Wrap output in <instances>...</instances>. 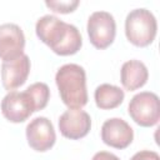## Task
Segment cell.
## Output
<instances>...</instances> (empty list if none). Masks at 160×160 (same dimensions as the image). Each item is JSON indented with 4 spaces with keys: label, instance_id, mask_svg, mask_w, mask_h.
I'll list each match as a JSON object with an SVG mask.
<instances>
[{
    "label": "cell",
    "instance_id": "17",
    "mask_svg": "<svg viewBox=\"0 0 160 160\" xmlns=\"http://www.w3.org/2000/svg\"><path fill=\"white\" fill-rule=\"evenodd\" d=\"M91 160H120L115 154L109 152V151H99L96 152Z\"/></svg>",
    "mask_w": 160,
    "mask_h": 160
},
{
    "label": "cell",
    "instance_id": "9",
    "mask_svg": "<svg viewBox=\"0 0 160 160\" xmlns=\"http://www.w3.org/2000/svg\"><path fill=\"white\" fill-rule=\"evenodd\" d=\"M25 36L21 28L12 22L0 25V59L9 61L24 54Z\"/></svg>",
    "mask_w": 160,
    "mask_h": 160
},
{
    "label": "cell",
    "instance_id": "8",
    "mask_svg": "<svg viewBox=\"0 0 160 160\" xmlns=\"http://www.w3.org/2000/svg\"><path fill=\"white\" fill-rule=\"evenodd\" d=\"M90 129V115L81 109H69L59 118V130L64 138L78 140L86 136Z\"/></svg>",
    "mask_w": 160,
    "mask_h": 160
},
{
    "label": "cell",
    "instance_id": "14",
    "mask_svg": "<svg viewBox=\"0 0 160 160\" xmlns=\"http://www.w3.org/2000/svg\"><path fill=\"white\" fill-rule=\"evenodd\" d=\"M25 91L30 95L35 111H39L46 108L50 99V89L45 82H34Z\"/></svg>",
    "mask_w": 160,
    "mask_h": 160
},
{
    "label": "cell",
    "instance_id": "13",
    "mask_svg": "<svg viewBox=\"0 0 160 160\" xmlns=\"http://www.w3.org/2000/svg\"><path fill=\"white\" fill-rule=\"evenodd\" d=\"M125 94L119 86L111 84H101L95 89L94 99L99 109L110 110L118 108L124 101Z\"/></svg>",
    "mask_w": 160,
    "mask_h": 160
},
{
    "label": "cell",
    "instance_id": "3",
    "mask_svg": "<svg viewBox=\"0 0 160 160\" xmlns=\"http://www.w3.org/2000/svg\"><path fill=\"white\" fill-rule=\"evenodd\" d=\"M158 31V22L154 14L148 9L131 10L125 19V35L128 40L139 48L150 45Z\"/></svg>",
    "mask_w": 160,
    "mask_h": 160
},
{
    "label": "cell",
    "instance_id": "7",
    "mask_svg": "<svg viewBox=\"0 0 160 160\" xmlns=\"http://www.w3.org/2000/svg\"><path fill=\"white\" fill-rule=\"evenodd\" d=\"M1 112L11 122H24L35 112L32 100L26 91H9L1 100Z\"/></svg>",
    "mask_w": 160,
    "mask_h": 160
},
{
    "label": "cell",
    "instance_id": "5",
    "mask_svg": "<svg viewBox=\"0 0 160 160\" xmlns=\"http://www.w3.org/2000/svg\"><path fill=\"white\" fill-rule=\"evenodd\" d=\"M90 42L96 49L109 48L116 35V22L114 16L108 11H95L88 19L86 25Z\"/></svg>",
    "mask_w": 160,
    "mask_h": 160
},
{
    "label": "cell",
    "instance_id": "16",
    "mask_svg": "<svg viewBox=\"0 0 160 160\" xmlns=\"http://www.w3.org/2000/svg\"><path fill=\"white\" fill-rule=\"evenodd\" d=\"M130 160H160V156L156 151L151 150H141L132 155Z\"/></svg>",
    "mask_w": 160,
    "mask_h": 160
},
{
    "label": "cell",
    "instance_id": "2",
    "mask_svg": "<svg viewBox=\"0 0 160 160\" xmlns=\"http://www.w3.org/2000/svg\"><path fill=\"white\" fill-rule=\"evenodd\" d=\"M55 82L62 102L69 109H82L88 104L86 74L82 66L78 64L62 65L56 71Z\"/></svg>",
    "mask_w": 160,
    "mask_h": 160
},
{
    "label": "cell",
    "instance_id": "15",
    "mask_svg": "<svg viewBox=\"0 0 160 160\" xmlns=\"http://www.w3.org/2000/svg\"><path fill=\"white\" fill-rule=\"evenodd\" d=\"M80 2L78 0H66V1H46L45 5L51 9L52 11L55 12H60V14H69V12H72L78 5Z\"/></svg>",
    "mask_w": 160,
    "mask_h": 160
},
{
    "label": "cell",
    "instance_id": "11",
    "mask_svg": "<svg viewBox=\"0 0 160 160\" xmlns=\"http://www.w3.org/2000/svg\"><path fill=\"white\" fill-rule=\"evenodd\" d=\"M30 72V59L26 54L20 55L16 59L2 61L1 64V81L2 86L8 91H12L21 86Z\"/></svg>",
    "mask_w": 160,
    "mask_h": 160
},
{
    "label": "cell",
    "instance_id": "4",
    "mask_svg": "<svg viewBox=\"0 0 160 160\" xmlns=\"http://www.w3.org/2000/svg\"><path fill=\"white\" fill-rule=\"evenodd\" d=\"M128 111L138 125L144 128L154 126L160 119L159 96L151 91H141L131 98Z\"/></svg>",
    "mask_w": 160,
    "mask_h": 160
},
{
    "label": "cell",
    "instance_id": "1",
    "mask_svg": "<svg viewBox=\"0 0 160 160\" xmlns=\"http://www.w3.org/2000/svg\"><path fill=\"white\" fill-rule=\"evenodd\" d=\"M35 31L38 38L60 56L74 55L82 45V38L78 28L54 15L41 16L36 21Z\"/></svg>",
    "mask_w": 160,
    "mask_h": 160
},
{
    "label": "cell",
    "instance_id": "6",
    "mask_svg": "<svg viewBox=\"0 0 160 160\" xmlns=\"http://www.w3.org/2000/svg\"><path fill=\"white\" fill-rule=\"evenodd\" d=\"M26 140L29 146L35 151L44 152L50 150L56 141L52 122L45 116L32 119L26 126Z\"/></svg>",
    "mask_w": 160,
    "mask_h": 160
},
{
    "label": "cell",
    "instance_id": "10",
    "mask_svg": "<svg viewBox=\"0 0 160 160\" xmlns=\"http://www.w3.org/2000/svg\"><path fill=\"white\" fill-rule=\"evenodd\" d=\"M134 139V130L131 126L120 118L108 119L101 126V140L104 144L115 148L125 149Z\"/></svg>",
    "mask_w": 160,
    "mask_h": 160
},
{
    "label": "cell",
    "instance_id": "12",
    "mask_svg": "<svg viewBox=\"0 0 160 160\" xmlns=\"http://www.w3.org/2000/svg\"><path fill=\"white\" fill-rule=\"evenodd\" d=\"M149 79V71L145 64L140 60H129L122 64L120 70V80L122 86L134 91L142 88Z\"/></svg>",
    "mask_w": 160,
    "mask_h": 160
}]
</instances>
